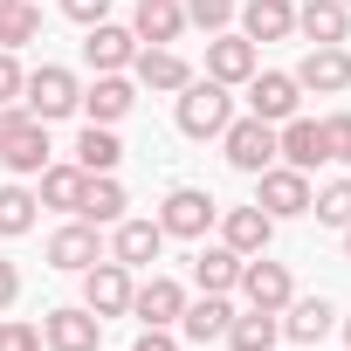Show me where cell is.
Instances as JSON below:
<instances>
[{
    "instance_id": "cell-23",
    "label": "cell",
    "mask_w": 351,
    "mask_h": 351,
    "mask_svg": "<svg viewBox=\"0 0 351 351\" xmlns=\"http://www.w3.org/2000/svg\"><path fill=\"white\" fill-rule=\"evenodd\" d=\"M0 165H8V172H21V180H35V172L49 165V124H42V117H28L8 145H0Z\"/></svg>"
},
{
    "instance_id": "cell-22",
    "label": "cell",
    "mask_w": 351,
    "mask_h": 351,
    "mask_svg": "<svg viewBox=\"0 0 351 351\" xmlns=\"http://www.w3.org/2000/svg\"><path fill=\"white\" fill-rule=\"evenodd\" d=\"M296 35H303L310 49L344 42V35H351V8H344V0H303V8H296Z\"/></svg>"
},
{
    "instance_id": "cell-17",
    "label": "cell",
    "mask_w": 351,
    "mask_h": 351,
    "mask_svg": "<svg viewBox=\"0 0 351 351\" xmlns=\"http://www.w3.org/2000/svg\"><path fill=\"white\" fill-rule=\"evenodd\" d=\"M131 69H138V83H145V90H165V97H180V90L193 83V62H186L180 49H138V56H131Z\"/></svg>"
},
{
    "instance_id": "cell-45",
    "label": "cell",
    "mask_w": 351,
    "mask_h": 351,
    "mask_svg": "<svg viewBox=\"0 0 351 351\" xmlns=\"http://www.w3.org/2000/svg\"><path fill=\"white\" fill-rule=\"evenodd\" d=\"M0 324H8V317H0Z\"/></svg>"
},
{
    "instance_id": "cell-3",
    "label": "cell",
    "mask_w": 351,
    "mask_h": 351,
    "mask_svg": "<svg viewBox=\"0 0 351 351\" xmlns=\"http://www.w3.org/2000/svg\"><path fill=\"white\" fill-rule=\"evenodd\" d=\"M214 221H221V207H214V193H200V186H172V193L158 200V228H165V241H200Z\"/></svg>"
},
{
    "instance_id": "cell-42",
    "label": "cell",
    "mask_w": 351,
    "mask_h": 351,
    "mask_svg": "<svg viewBox=\"0 0 351 351\" xmlns=\"http://www.w3.org/2000/svg\"><path fill=\"white\" fill-rule=\"evenodd\" d=\"M344 351H351V317H344Z\"/></svg>"
},
{
    "instance_id": "cell-31",
    "label": "cell",
    "mask_w": 351,
    "mask_h": 351,
    "mask_svg": "<svg viewBox=\"0 0 351 351\" xmlns=\"http://www.w3.org/2000/svg\"><path fill=\"white\" fill-rule=\"evenodd\" d=\"M35 207H42V200H35L21 180H14V186H0V234H8V241L28 234V228H35Z\"/></svg>"
},
{
    "instance_id": "cell-21",
    "label": "cell",
    "mask_w": 351,
    "mask_h": 351,
    "mask_svg": "<svg viewBox=\"0 0 351 351\" xmlns=\"http://www.w3.org/2000/svg\"><path fill=\"white\" fill-rule=\"evenodd\" d=\"M158 248H165V228L158 221H117L110 228V262H124V269L158 262Z\"/></svg>"
},
{
    "instance_id": "cell-34",
    "label": "cell",
    "mask_w": 351,
    "mask_h": 351,
    "mask_svg": "<svg viewBox=\"0 0 351 351\" xmlns=\"http://www.w3.org/2000/svg\"><path fill=\"white\" fill-rule=\"evenodd\" d=\"M180 8H186V28H207V35L234 21V0H180Z\"/></svg>"
},
{
    "instance_id": "cell-24",
    "label": "cell",
    "mask_w": 351,
    "mask_h": 351,
    "mask_svg": "<svg viewBox=\"0 0 351 351\" xmlns=\"http://www.w3.org/2000/svg\"><path fill=\"white\" fill-rule=\"evenodd\" d=\"M330 324H337V310L324 296H289L282 303V337H296V344H324Z\"/></svg>"
},
{
    "instance_id": "cell-18",
    "label": "cell",
    "mask_w": 351,
    "mask_h": 351,
    "mask_svg": "<svg viewBox=\"0 0 351 351\" xmlns=\"http://www.w3.org/2000/svg\"><path fill=\"white\" fill-rule=\"evenodd\" d=\"M234 14H241V35H248L255 49L296 35V0H248V8H234Z\"/></svg>"
},
{
    "instance_id": "cell-26",
    "label": "cell",
    "mask_w": 351,
    "mask_h": 351,
    "mask_svg": "<svg viewBox=\"0 0 351 351\" xmlns=\"http://www.w3.org/2000/svg\"><path fill=\"white\" fill-rule=\"evenodd\" d=\"M124 186H117V172H90V193H83V207H76V221H90V228H117L124 221Z\"/></svg>"
},
{
    "instance_id": "cell-38",
    "label": "cell",
    "mask_w": 351,
    "mask_h": 351,
    "mask_svg": "<svg viewBox=\"0 0 351 351\" xmlns=\"http://www.w3.org/2000/svg\"><path fill=\"white\" fill-rule=\"evenodd\" d=\"M62 14L76 28H97V21H110V0H62Z\"/></svg>"
},
{
    "instance_id": "cell-27",
    "label": "cell",
    "mask_w": 351,
    "mask_h": 351,
    "mask_svg": "<svg viewBox=\"0 0 351 351\" xmlns=\"http://www.w3.org/2000/svg\"><path fill=\"white\" fill-rule=\"evenodd\" d=\"M83 193H90V172L83 165H42V207H56V214H76L83 207Z\"/></svg>"
},
{
    "instance_id": "cell-46",
    "label": "cell",
    "mask_w": 351,
    "mask_h": 351,
    "mask_svg": "<svg viewBox=\"0 0 351 351\" xmlns=\"http://www.w3.org/2000/svg\"><path fill=\"white\" fill-rule=\"evenodd\" d=\"M344 8H351V0H344Z\"/></svg>"
},
{
    "instance_id": "cell-36",
    "label": "cell",
    "mask_w": 351,
    "mask_h": 351,
    "mask_svg": "<svg viewBox=\"0 0 351 351\" xmlns=\"http://www.w3.org/2000/svg\"><path fill=\"white\" fill-rule=\"evenodd\" d=\"M21 83H28V69L14 62V49H0V104H21Z\"/></svg>"
},
{
    "instance_id": "cell-8",
    "label": "cell",
    "mask_w": 351,
    "mask_h": 351,
    "mask_svg": "<svg viewBox=\"0 0 351 351\" xmlns=\"http://www.w3.org/2000/svg\"><path fill=\"white\" fill-rule=\"evenodd\" d=\"M234 289L248 296V310H282V303L296 296L289 269H282V262H269V255H241V282H234Z\"/></svg>"
},
{
    "instance_id": "cell-25",
    "label": "cell",
    "mask_w": 351,
    "mask_h": 351,
    "mask_svg": "<svg viewBox=\"0 0 351 351\" xmlns=\"http://www.w3.org/2000/svg\"><path fill=\"white\" fill-rule=\"evenodd\" d=\"M276 337H282V310H234V324H228V351H276Z\"/></svg>"
},
{
    "instance_id": "cell-5",
    "label": "cell",
    "mask_w": 351,
    "mask_h": 351,
    "mask_svg": "<svg viewBox=\"0 0 351 351\" xmlns=\"http://www.w3.org/2000/svg\"><path fill=\"white\" fill-rule=\"evenodd\" d=\"M131 289H138V282H131L124 262H90V269H83V310L104 317V324L131 310Z\"/></svg>"
},
{
    "instance_id": "cell-14",
    "label": "cell",
    "mask_w": 351,
    "mask_h": 351,
    "mask_svg": "<svg viewBox=\"0 0 351 351\" xmlns=\"http://www.w3.org/2000/svg\"><path fill=\"white\" fill-rule=\"evenodd\" d=\"M131 35L145 49H172L186 35V8H180V0H138V8H131Z\"/></svg>"
},
{
    "instance_id": "cell-30",
    "label": "cell",
    "mask_w": 351,
    "mask_h": 351,
    "mask_svg": "<svg viewBox=\"0 0 351 351\" xmlns=\"http://www.w3.org/2000/svg\"><path fill=\"white\" fill-rule=\"evenodd\" d=\"M117 158H124L117 124H83V138H76V165H83V172H117Z\"/></svg>"
},
{
    "instance_id": "cell-1",
    "label": "cell",
    "mask_w": 351,
    "mask_h": 351,
    "mask_svg": "<svg viewBox=\"0 0 351 351\" xmlns=\"http://www.w3.org/2000/svg\"><path fill=\"white\" fill-rule=\"evenodd\" d=\"M76 104H83V83H76L62 62H42V69H28V83H21V110H28V117L56 124V117H69Z\"/></svg>"
},
{
    "instance_id": "cell-35",
    "label": "cell",
    "mask_w": 351,
    "mask_h": 351,
    "mask_svg": "<svg viewBox=\"0 0 351 351\" xmlns=\"http://www.w3.org/2000/svg\"><path fill=\"white\" fill-rule=\"evenodd\" d=\"M324 158H351V110L324 117Z\"/></svg>"
},
{
    "instance_id": "cell-13",
    "label": "cell",
    "mask_w": 351,
    "mask_h": 351,
    "mask_svg": "<svg viewBox=\"0 0 351 351\" xmlns=\"http://www.w3.org/2000/svg\"><path fill=\"white\" fill-rule=\"evenodd\" d=\"M97 330H104V317H90L83 303H62V310L42 317V344L49 351H97Z\"/></svg>"
},
{
    "instance_id": "cell-43",
    "label": "cell",
    "mask_w": 351,
    "mask_h": 351,
    "mask_svg": "<svg viewBox=\"0 0 351 351\" xmlns=\"http://www.w3.org/2000/svg\"><path fill=\"white\" fill-rule=\"evenodd\" d=\"M344 255H351V228H344Z\"/></svg>"
},
{
    "instance_id": "cell-37",
    "label": "cell",
    "mask_w": 351,
    "mask_h": 351,
    "mask_svg": "<svg viewBox=\"0 0 351 351\" xmlns=\"http://www.w3.org/2000/svg\"><path fill=\"white\" fill-rule=\"evenodd\" d=\"M0 351H42V324H0Z\"/></svg>"
},
{
    "instance_id": "cell-10",
    "label": "cell",
    "mask_w": 351,
    "mask_h": 351,
    "mask_svg": "<svg viewBox=\"0 0 351 351\" xmlns=\"http://www.w3.org/2000/svg\"><path fill=\"white\" fill-rule=\"evenodd\" d=\"M276 165H296V172L330 165V158H324V124H317V117H282V124H276Z\"/></svg>"
},
{
    "instance_id": "cell-29",
    "label": "cell",
    "mask_w": 351,
    "mask_h": 351,
    "mask_svg": "<svg viewBox=\"0 0 351 351\" xmlns=\"http://www.w3.org/2000/svg\"><path fill=\"white\" fill-rule=\"evenodd\" d=\"M228 324H234V303H228V296H200V303H186V310H180V330H186L193 344L228 337Z\"/></svg>"
},
{
    "instance_id": "cell-6",
    "label": "cell",
    "mask_w": 351,
    "mask_h": 351,
    "mask_svg": "<svg viewBox=\"0 0 351 351\" xmlns=\"http://www.w3.org/2000/svg\"><path fill=\"white\" fill-rule=\"evenodd\" d=\"M255 180H262L255 207H262L269 221H296V214H310V172H296V165H269V172H255Z\"/></svg>"
},
{
    "instance_id": "cell-7",
    "label": "cell",
    "mask_w": 351,
    "mask_h": 351,
    "mask_svg": "<svg viewBox=\"0 0 351 351\" xmlns=\"http://www.w3.org/2000/svg\"><path fill=\"white\" fill-rule=\"evenodd\" d=\"M296 104H303V83L289 69H255L248 76V117L282 124V117H296Z\"/></svg>"
},
{
    "instance_id": "cell-32",
    "label": "cell",
    "mask_w": 351,
    "mask_h": 351,
    "mask_svg": "<svg viewBox=\"0 0 351 351\" xmlns=\"http://www.w3.org/2000/svg\"><path fill=\"white\" fill-rule=\"evenodd\" d=\"M42 35V8L35 0H14V8H0V49H21Z\"/></svg>"
},
{
    "instance_id": "cell-39",
    "label": "cell",
    "mask_w": 351,
    "mask_h": 351,
    "mask_svg": "<svg viewBox=\"0 0 351 351\" xmlns=\"http://www.w3.org/2000/svg\"><path fill=\"white\" fill-rule=\"evenodd\" d=\"M131 351H180V337H172V330H165V324H145V330H138V344H131Z\"/></svg>"
},
{
    "instance_id": "cell-20",
    "label": "cell",
    "mask_w": 351,
    "mask_h": 351,
    "mask_svg": "<svg viewBox=\"0 0 351 351\" xmlns=\"http://www.w3.org/2000/svg\"><path fill=\"white\" fill-rule=\"evenodd\" d=\"M221 241H228L234 255H269L276 221H269L262 207H228V214H221Z\"/></svg>"
},
{
    "instance_id": "cell-16",
    "label": "cell",
    "mask_w": 351,
    "mask_h": 351,
    "mask_svg": "<svg viewBox=\"0 0 351 351\" xmlns=\"http://www.w3.org/2000/svg\"><path fill=\"white\" fill-rule=\"evenodd\" d=\"M131 104H138V83L117 69V76H97V83L83 90V104H76V110H90V124H124V117H131Z\"/></svg>"
},
{
    "instance_id": "cell-33",
    "label": "cell",
    "mask_w": 351,
    "mask_h": 351,
    "mask_svg": "<svg viewBox=\"0 0 351 351\" xmlns=\"http://www.w3.org/2000/svg\"><path fill=\"white\" fill-rule=\"evenodd\" d=\"M310 214H317L324 228H351V180H330V186H317V193H310Z\"/></svg>"
},
{
    "instance_id": "cell-44",
    "label": "cell",
    "mask_w": 351,
    "mask_h": 351,
    "mask_svg": "<svg viewBox=\"0 0 351 351\" xmlns=\"http://www.w3.org/2000/svg\"><path fill=\"white\" fill-rule=\"evenodd\" d=\"M0 8H14V0H0Z\"/></svg>"
},
{
    "instance_id": "cell-2",
    "label": "cell",
    "mask_w": 351,
    "mask_h": 351,
    "mask_svg": "<svg viewBox=\"0 0 351 351\" xmlns=\"http://www.w3.org/2000/svg\"><path fill=\"white\" fill-rule=\"evenodd\" d=\"M228 117H234V97H228V83H214V76H193V83L180 90V131H186V138H221V131H228Z\"/></svg>"
},
{
    "instance_id": "cell-11",
    "label": "cell",
    "mask_w": 351,
    "mask_h": 351,
    "mask_svg": "<svg viewBox=\"0 0 351 351\" xmlns=\"http://www.w3.org/2000/svg\"><path fill=\"white\" fill-rule=\"evenodd\" d=\"M131 56H138V35H131V28H117V21H97V28H83V62H90L97 76H117V69H131Z\"/></svg>"
},
{
    "instance_id": "cell-12",
    "label": "cell",
    "mask_w": 351,
    "mask_h": 351,
    "mask_svg": "<svg viewBox=\"0 0 351 351\" xmlns=\"http://www.w3.org/2000/svg\"><path fill=\"white\" fill-rule=\"evenodd\" d=\"M255 69H262V49H255L248 35H228V28H221V35L207 42V76H214V83L234 90V83H248Z\"/></svg>"
},
{
    "instance_id": "cell-19",
    "label": "cell",
    "mask_w": 351,
    "mask_h": 351,
    "mask_svg": "<svg viewBox=\"0 0 351 351\" xmlns=\"http://www.w3.org/2000/svg\"><path fill=\"white\" fill-rule=\"evenodd\" d=\"M180 310H186V289L172 282V276H152V282L131 289V317H138V324H165V330H172Z\"/></svg>"
},
{
    "instance_id": "cell-40",
    "label": "cell",
    "mask_w": 351,
    "mask_h": 351,
    "mask_svg": "<svg viewBox=\"0 0 351 351\" xmlns=\"http://www.w3.org/2000/svg\"><path fill=\"white\" fill-rule=\"evenodd\" d=\"M14 296H21V269L0 255V310H14Z\"/></svg>"
},
{
    "instance_id": "cell-41",
    "label": "cell",
    "mask_w": 351,
    "mask_h": 351,
    "mask_svg": "<svg viewBox=\"0 0 351 351\" xmlns=\"http://www.w3.org/2000/svg\"><path fill=\"white\" fill-rule=\"evenodd\" d=\"M21 124H28V110H21V104H0V145H8Z\"/></svg>"
},
{
    "instance_id": "cell-9",
    "label": "cell",
    "mask_w": 351,
    "mask_h": 351,
    "mask_svg": "<svg viewBox=\"0 0 351 351\" xmlns=\"http://www.w3.org/2000/svg\"><path fill=\"white\" fill-rule=\"evenodd\" d=\"M303 90H317V97H337V90H351V49L344 42H324V49H303V62L289 69Z\"/></svg>"
},
{
    "instance_id": "cell-28",
    "label": "cell",
    "mask_w": 351,
    "mask_h": 351,
    "mask_svg": "<svg viewBox=\"0 0 351 351\" xmlns=\"http://www.w3.org/2000/svg\"><path fill=\"white\" fill-rule=\"evenodd\" d=\"M193 282H200V296H228L234 282H241V255L221 241V248H200L193 255Z\"/></svg>"
},
{
    "instance_id": "cell-4",
    "label": "cell",
    "mask_w": 351,
    "mask_h": 351,
    "mask_svg": "<svg viewBox=\"0 0 351 351\" xmlns=\"http://www.w3.org/2000/svg\"><path fill=\"white\" fill-rule=\"evenodd\" d=\"M221 152H228V165L234 172H269L276 165V124H262V117H228V131H221Z\"/></svg>"
},
{
    "instance_id": "cell-15",
    "label": "cell",
    "mask_w": 351,
    "mask_h": 351,
    "mask_svg": "<svg viewBox=\"0 0 351 351\" xmlns=\"http://www.w3.org/2000/svg\"><path fill=\"white\" fill-rule=\"evenodd\" d=\"M90 262H104V234H97L90 221H69V228H56V234H49V269L83 276Z\"/></svg>"
}]
</instances>
